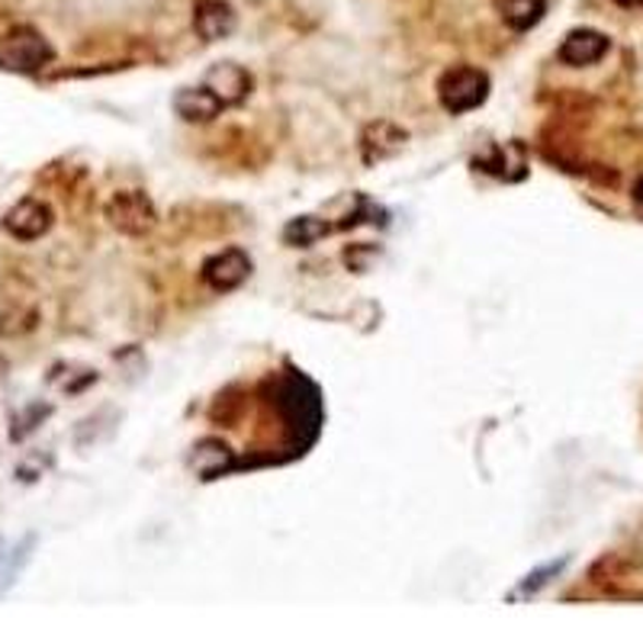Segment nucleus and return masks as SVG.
Listing matches in <instances>:
<instances>
[{
  "label": "nucleus",
  "instance_id": "1",
  "mask_svg": "<svg viewBox=\"0 0 643 643\" xmlns=\"http://www.w3.org/2000/svg\"><path fill=\"white\" fill-rule=\"evenodd\" d=\"M490 97V74L473 65H457L447 68L438 78V103L450 116H463L480 110Z\"/></svg>",
  "mask_w": 643,
  "mask_h": 643
},
{
  "label": "nucleus",
  "instance_id": "2",
  "mask_svg": "<svg viewBox=\"0 0 643 643\" xmlns=\"http://www.w3.org/2000/svg\"><path fill=\"white\" fill-rule=\"evenodd\" d=\"M51 58H55V49L49 46V39L39 30H33V26H13L0 39V61L10 71L33 74L39 68H46Z\"/></svg>",
  "mask_w": 643,
  "mask_h": 643
},
{
  "label": "nucleus",
  "instance_id": "3",
  "mask_svg": "<svg viewBox=\"0 0 643 643\" xmlns=\"http://www.w3.org/2000/svg\"><path fill=\"white\" fill-rule=\"evenodd\" d=\"M106 219L116 232L123 236H149L158 222V213H154V203L149 194L142 191H119L113 194L106 203Z\"/></svg>",
  "mask_w": 643,
  "mask_h": 643
},
{
  "label": "nucleus",
  "instance_id": "4",
  "mask_svg": "<svg viewBox=\"0 0 643 643\" xmlns=\"http://www.w3.org/2000/svg\"><path fill=\"white\" fill-rule=\"evenodd\" d=\"M199 277L209 290L216 294H229L239 290L251 277V257L242 248H222L216 254H209L199 267Z\"/></svg>",
  "mask_w": 643,
  "mask_h": 643
},
{
  "label": "nucleus",
  "instance_id": "5",
  "mask_svg": "<svg viewBox=\"0 0 643 643\" xmlns=\"http://www.w3.org/2000/svg\"><path fill=\"white\" fill-rule=\"evenodd\" d=\"M55 226V213H51L49 203L36 197L20 199L16 206L7 209L3 216V232L16 242H39L43 236H49V229Z\"/></svg>",
  "mask_w": 643,
  "mask_h": 643
},
{
  "label": "nucleus",
  "instance_id": "6",
  "mask_svg": "<svg viewBox=\"0 0 643 643\" xmlns=\"http://www.w3.org/2000/svg\"><path fill=\"white\" fill-rule=\"evenodd\" d=\"M405 142H409V133L402 126H397L393 119L367 123L364 133H360V161L367 168H374V164L399 154V151L405 149Z\"/></svg>",
  "mask_w": 643,
  "mask_h": 643
},
{
  "label": "nucleus",
  "instance_id": "7",
  "mask_svg": "<svg viewBox=\"0 0 643 643\" xmlns=\"http://www.w3.org/2000/svg\"><path fill=\"white\" fill-rule=\"evenodd\" d=\"M203 84H206L216 97L222 100L226 106L245 103L248 94H251V88H254L251 74H248L242 65H236V61H216V65L203 74Z\"/></svg>",
  "mask_w": 643,
  "mask_h": 643
},
{
  "label": "nucleus",
  "instance_id": "8",
  "mask_svg": "<svg viewBox=\"0 0 643 643\" xmlns=\"http://www.w3.org/2000/svg\"><path fill=\"white\" fill-rule=\"evenodd\" d=\"M608 49H611V43H608L605 33L583 26V30L566 33V39H563L560 49H556V58H560L563 65H570V68H589L595 61H601V58L608 55Z\"/></svg>",
  "mask_w": 643,
  "mask_h": 643
},
{
  "label": "nucleus",
  "instance_id": "9",
  "mask_svg": "<svg viewBox=\"0 0 643 643\" xmlns=\"http://www.w3.org/2000/svg\"><path fill=\"white\" fill-rule=\"evenodd\" d=\"M239 26V16L229 0H197L194 7V30L203 43L229 39Z\"/></svg>",
  "mask_w": 643,
  "mask_h": 643
},
{
  "label": "nucleus",
  "instance_id": "10",
  "mask_svg": "<svg viewBox=\"0 0 643 643\" xmlns=\"http://www.w3.org/2000/svg\"><path fill=\"white\" fill-rule=\"evenodd\" d=\"M171 106H174V113L184 119V123H213L222 110H226V103L216 97L206 84H197V88H181L174 100H171Z\"/></svg>",
  "mask_w": 643,
  "mask_h": 643
},
{
  "label": "nucleus",
  "instance_id": "11",
  "mask_svg": "<svg viewBox=\"0 0 643 643\" xmlns=\"http://www.w3.org/2000/svg\"><path fill=\"white\" fill-rule=\"evenodd\" d=\"M191 467H194L199 480L209 483V480H219V476L236 470V453L219 438H203L191 453Z\"/></svg>",
  "mask_w": 643,
  "mask_h": 643
},
{
  "label": "nucleus",
  "instance_id": "12",
  "mask_svg": "<svg viewBox=\"0 0 643 643\" xmlns=\"http://www.w3.org/2000/svg\"><path fill=\"white\" fill-rule=\"evenodd\" d=\"M495 10L502 23L515 33L535 30L547 13V0H495Z\"/></svg>",
  "mask_w": 643,
  "mask_h": 643
},
{
  "label": "nucleus",
  "instance_id": "13",
  "mask_svg": "<svg viewBox=\"0 0 643 643\" xmlns=\"http://www.w3.org/2000/svg\"><path fill=\"white\" fill-rule=\"evenodd\" d=\"M332 232V226L319 216H297L284 226V245L290 248H309L319 239H325Z\"/></svg>",
  "mask_w": 643,
  "mask_h": 643
},
{
  "label": "nucleus",
  "instance_id": "14",
  "mask_svg": "<svg viewBox=\"0 0 643 643\" xmlns=\"http://www.w3.org/2000/svg\"><path fill=\"white\" fill-rule=\"evenodd\" d=\"M563 566H566V556L563 560H553V563H544L541 570H535V573H528L512 593H508V601H521V598H531V595H538L544 589L550 579H556L560 573H563Z\"/></svg>",
  "mask_w": 643,
  "mask_h": 643
},
{
  "label": "nucleus",
  "instance_id": "15",
  "mask_svg": "<svg viewBox=\"0 0 643 643\" xmlns=\"http://www.w3.org/2000/svg\"><path fill=\"white\" fill-rule=\"evenodd\" d=\"M634 209H638V216L643 219V177L634 184Z\"/></svg>",
  "mask_w": 643,
  "mask_h": 643
},
{
  "label": "nucleus",
  "instance_id": "16",
  "mask_svg": "<svg viewBox=\"0 0 643 643\" xmlns=\"http://www.w3.org/2000/svg\"><path fill=\"white\" fill-rule=\"evenodd\" d=\"M621 7H643V0H618Z\"/></svg>",
  "mask_w": 643,
  "mask_h": 643
}]
</instances>
